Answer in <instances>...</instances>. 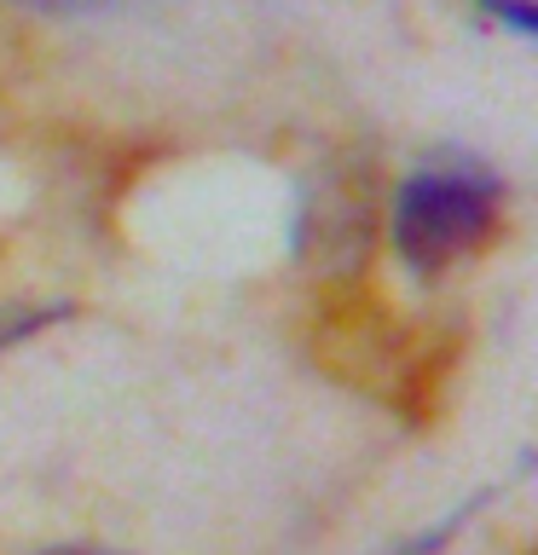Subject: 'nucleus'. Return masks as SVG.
I'll use <instances>...</instances> for the list:
<instances>
[{
  "mask_svg": "<svg viewBox=\"0 0 538 555\" xmlns=\"http://www.w3.org/2000/svg\"><path fill=\"white\" fill-rule=\"evenodd\" d=\"M498 203H503V185L486 163L463 151H434L428 163H417L399 180L388 237L417 278L446 272L492 237Z\"/></svg>",
  "mask_w": 538,
  "mask_h": 555,
  "instance_id": "obj_1",
  "label": "nucleus"
},
{
  "mask_svg": "<svg viewBox=\"0 0 538 555\" xmlns=\"http://www.w3.org/2000/svg\"><path fill=\"white\" fill-rule=\"evenodd\" d=\"M364 225H371V215H364V197H359V191H347V185H342V197L330 203L324 191L312 185L295 249L312 255V260H324V249H336V260H347V255L359 260V249H364Z\"/></svg>",
  "mask_w": 538,
  "mask_h": 555,
  "instance_id": "obj_2",
  "label": "nucleus"
},
{
  "mask_svg": "<svg viewBox=\"0 0 538 555\" xmlns=\"http://www.w3.org/2000/svg\"><path fill=\"white\" fill-rule=\"evenodd\" d=\"M481 12L498 17L515 41H533V35H538V7H533V0H481Z\"/></svg>",
  "mask_w": 538,
  "mask_h": 555,
  "instance_id": "obj_3",
  "label": "nucleus"
},
{
  "mask_svg": "<svg viewBox=\"0 0 538 555\" xmlns=\"http://www.w3.org/2000/svg\"><path fill=\"white\" fill-rule=\"evenodd\" d=\"M17 7H29V12H93L104 0H17Z\"/></svg>",
  "mask_w": 538,
  "mask_h": 555,
  "instance_id": "obj_4",
  "label": "nucleus"
},
{
  "mask_svg": "<svg viewBox=\"0 0 538 555\" xmlns=\"http://www.w3.org/2000/svg\"><path fill=\"white\" fill-rule=\"evenodd\" d=\"M35 555H128V550H104V544H52V550H35Z\"/></svg>",
  "mask_w": 538,
  "mask_h": 555,
  "instance_id": "obj_5",
  "label": "nucleus"
}]
</instances>
